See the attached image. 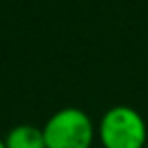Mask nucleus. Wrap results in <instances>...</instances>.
<instances>
[{
  "instance_id": "5",
  "label": "nucleus",
  "mask_w": 148,
  "mask_h": 148,
  "mask_svg": "<svg viewBox=\"0 0 148 148\" xmlns=\"http://www.w3.org/2000/svg\"><path fill=\"white\" fill-rule=\"evenodd\" d=\"M145 148H148V146H145Z\"/></svg>"
},
{
  "instance_id": "2",
  "label": "nucleus",
  "mask_w": 148,
  "mask_h": 148,
  "mask_svg": "<svg viewBox=\"0 0 148 148\" xmlns=\"http://www.w3.org/2000/svg\"><path fill=\"white\" fill-rule=\"evenodd\" d=\"M99 139L105 148H145L146 122L130 105H114L101 116Z\"/></svg>"
},
{
  "instance_id": "4",
  "label": "nucleus",
  "mask_w": 148,
  "mask_h": 148,
  "mask_svg": "<svg viewBox=\"0 0 148 148\" xmlns=\"http://www.w3.org/2000/svg\"><path fill=\"white\" fill-rule=\"evenodd\" d=\"M0 148H6V145H4V141L0 139Z\"/></svg>"
},
{
  "instance_id": "3",
  "label": "nucleus",
  "mask_w": 148,
  "mask_h": 148,
  "mask_svg": "<svg viewBox=\"0 0 148 148\" xmlns=\"http://www.w3.org/2000/svg\"><path fill=\"white\" fill-rule=\"evenodd\" d=\"M4 145L6 148H47L43 130L28 124H21L10 130V133L4 139Z\"/></svg>"
},
{
  "instance_id": "1",
  "label": "nucleus",
  "mask_w": 148,
  "mask_h": 148,
  "mask_svg": "<svg viewBox=\"0 0 148 148\" xmlns=\"http://www.w3.org/2000/svg\"><path fill=\"white\" fill-rule=\"evenodd\" d=\"M43 137L47 148H90L94 126L83 109L64 107L47 120Z\"/></svg>"
}]
</instances>
